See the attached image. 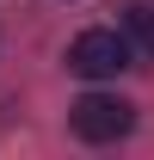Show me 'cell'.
I'll use <instances>...</instances> for the list:
<instances>
[{
    "instance_id": "obj_3",
    "label": "cell",
    "mask_w": 154,
    "mask_h": 160,
    "mask_svg": "<svg viewBox=\"0 0 154 160\" xmlns=\"http://www.w3.org/2000/svg\"><path fill=\"white\" fill-rule=\"evenodd\" d=\"M123 31H130V43L142 56H154V0H136L130 12H123Z\"/></svg>"
},
{
    "instance_id": "obj_1",
    "label": "cell",
    "mask_w": 154,
    "mask_h": 160,
    "mask_svg": "<svg viewBox=\"0 0 154 160\" xmlns=\"http://www.w3.org/2000/svg\"><path fill=\"white\" fill-rule=\"evenodd\" d=\"M130 31H105V25H93V31H80L74 43H68V68H74L80 80H117L123 68H130Z\"/></svg>"
},
{
    "instance_id": "obj_2",
    "label": "cell",
    "mask_w": 154,
    "mask_h": 160,
    "mask_svg": "<svg viewBox=\"0 0 154 160\" xmlns=\"http://www.w3.org/2000/svg\"><path fill=\"white\" fill-rule=\"evenodd\" d=\"M68 123H74L80 142H123L136 129V105L117 99V92H86V99H74V111H68Z\"/></svg>"
}]
</instances>
